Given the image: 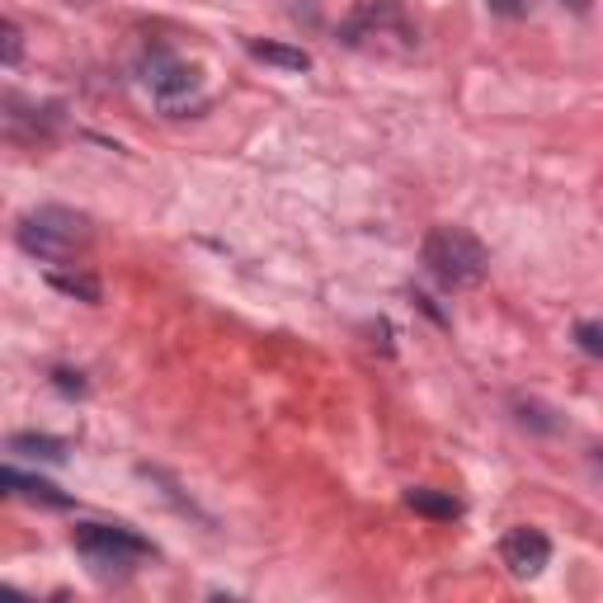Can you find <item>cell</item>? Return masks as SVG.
Masks as SVG:
<instances>
[{
  "mask_svg": "<svg viewBox=\"0 0 603 603\" xmlns=\"http://www.w3.org/2000/svg\"><path fill=\"white\" fill-rule=\"evenodd\" d=\"M576 344L584 349V354L603 359V326H599V321H580V326H576Z\"/></svg>",
  "mask_w": 603,
  "mask_h": 603,
  "instance_id": "obj_12",
  "label": "cell"
},
{
  "mask_svg": "<svg viewBox=\"0 0 603 603\" xmlns=\"http://www.w3.org/2000/svg\"><path fill=\"white\" fill-rule=\"evenodd\" d=\"M246 53L255 61H269L278 71H307L311 67V53L307 47H288V43H269V38H246Z\"/></svg>",
  "mask_w": 603,
  "mask_h": 603,
  "instance_id": "obj_7",
  "label": "cell"
},
{
  "mask_svg": "<svg viewBox=\"0 0 603 603\" xmlns=\"http://www.w3.org/2000/svg\"><path fill=\"white\" fill-rule=\"evenodd\" d=\"M71 543L94 566H128L137 557H151L147 537H137L133 528H118V523H81V528L71 533Z\"/></svg>",
  "mask_w": 603,
  "mask_h": 603,
  "instance_id": "obj_3",
  "label": "cell"
},
{
  "mask_svg": "<svg viewBox=\"0 0 603 603\" xmlns=\"http://www.w3.org/2000/svg\"><path fill=\"white\" fill-rule=\"evenodd\" d=\"M57 293H67V297H81V302H100V283L86 278V274H53L47 278Z\"/></svg>",
  "mask_w": 603,
  "mask_h": 603,
  "instance_id": "obj_11",
  "label": "cell"
},
{
  "mask_svg": "<svg viewBox=\"0 0 603 603\" xmlns=\"http://www.w3.org/2000/svg\"><path fill=\"white\" fill-rule=\"evenodd\" d=\"M0 38H5V67H14V61H20V24H5L0 29Z\"/></svg>",
  "mask_w": 603,
  "mask_h": 603,
  "instance_id": "obj_13",
  "label": "cell"
},
{
  "mask_svg": "<svg viewBox=\"0 0 603 603\" xmlns=\"http://www.w3.org/2000/svg\"><path fill=\"white\" fill-rule=\"evenodd\" d=\"M340 38L349 47H368V43H383V38H401L410 47V43H416V29L406 24V14H401L396 0H363V5L344 20Z\"/></svg>",
  "mask_w": 603,
  "mask_h": 603,
  "instance_id": "obj_4",
  "label": "cell"
},
{
  "mask_svg": "<svg viewBox=\"0 0 603 603\" xmlns=\"http://www.w3.org/2000/svg\"><path fill=\"white\" fill-rule=\"evenodd\" d=\"M424 264L448 288H476L490 269V255L467 227H434L424 236Z\"/></svg>",
  "mask_w": 603,
  "mask_h": 603,
  "instance_id": "obj_2",
  "label": "cell"
},
{
  "mask_svg": "<svg viewBox=\"0 0 603 603\" xmlns=\"http://www.w3.org/2000/svg\"><path fill=\"white\" fill-rule=\"evenodd\" d=\"M10 453L43 457V463H61V457H67V443H61V439H47V434H14V439H10Z\"/></svg>",
  "mask_w": 603,
  "mask_h": 603,
  "instance_id": "obj_10",
  "label": "cell"
},
{
  "mask_svg": "<svg viewBox=\"0 0 603 603\" xmlns=\"http://www.w3.org/2000/svg\"><path fill=\"white\" fill-rule=\"evenodd\" d=\"M561 5H570V10H590L594 0H561Z\"/></svg>",
  "mask_w": 603,
  "mask_h": 603,
  "instance_id": "obj_16",
  "label": "cell"
},
{
  "mask_svg": "<svg viewBox=\"0 0 603 603\" xmlns=\"http://www.w3.org/2000/svg\"><path fill=\"white\" fill-rule=\"evenodd\" d=\"M0 481H5L14 496L20 500H34V504H53V510H67L71 504V496H61L57 486H47V481H38V476H24V471H14V467H5L0 471Z\"/></svg>",
  "mask_w": 603,
  "mask_h": 603,
  "instance_id": "obj_8",
  "label": "cell"
},
{
  "mask_svg": "<svg viewBox=\"0 0 603 603\" xmlns=\"http://www.w3.org/2000/svg\"><path fill=\"white\" fill-rule=\"evenodd\" d=\"M490 10H496V14H510V20H519V14H523L519 0H490Z\"/></svg>",
  "mask_w": 603,
  "mask_h": 603,
  "instance_id": "obj_15",
  "label": "cell"
},
{
  "mask_svg": "<svg viewBox=\"0 0 603 603\" xmlns=\"http://www.w3.org/2000/svg\"><path fill=\"white\" fill-rule=\"evenodd\" d=\"M151 76H147V86H151V94L161 100L166 109H174L180 100H189V94L198 90V76L189 71V67H180V61H170L166 53L161 57H151V67H147Z\"/></svg>",
  "mask_w": 603,
  "mask_h": 603,
  "instance_id": "obj_6",
  "label": "cell"
},
{
  "mask_svg": "<svg viewBox=\"0 0 603 603\" xmlns=\"http://www.w3.org/2000/svg\"><path fill=\"white\" fill-rule=\"evenodd\" d=\"M500 557L514 576H537V570L551 561V543L543 528H510L500 543Z\"/></svg>",
  "mask_w": 603,
  "mask_h": 603,
  "instance_id": "obj_5",
  "label": "cell"
},
{
  "mask_svg": "<svg viewBox=\"0 0 603 603\" xmlns=\"http://www.w3.org/2000/svg\"><path fill=\"white\" fill-rule=\"evenodd\" d=\"M53 383H57L61 391H76V396H81V391H86V383H81V373H67V368H57V373H53Z\"/></svg>",
  "mask_w": 603,
  "mask_h": 603,
  "instance_id": "obj_14",
  "label": "cell"
},
{
  "mask_svg": "<svg viewBox=\"0 0 603 603\" xmlns=\"http://www.w3.org/2000/svg\"><path fill=\"white\" fill-rule=\"evenodd\" d=\"M14 241H20V250H24V255H34V260L67 264L76 250L90 241V227H86V217L71 213V208H38V213L20 217Z\"/></svg>",
  "mask_w": 603,
  "mask_h": 603,
  "instance_id": "obj_1",
  "label": "cell"
},
{
  "mask_svg": "<svg viewBox=\"0 0 603 603\" xmlns=\"http://www.w3.org/2000/svg\"><path fill=\"white\" fill-rule=\"evenodd\" d=\"M406 504L416 514H424V519H439V523H448V519H457L463 514V504H457L453 496H443V490H430V486H416L406 496Z\"/></svg>",
  "mask_w": 603,
  "mask_h": 603,
  "instance_id": "obj_9",
  "label": "cell"
}]
</instances>
